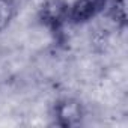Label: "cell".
Here are the masks:
<instances>
[{"instance_id":"1","label":"cell","mask_w":128,"mask_h":128,"mask_svg":"<svg viewBox=\"0 0 128 128\" xmlns=\"http://www.w3.org/2000/svg\"><path fill=\"white\" fill-rule=\"evenodd\" d=\"M39 23L56 38L70 24V3L66 0H45L38 11Z\"/></svg>"},{"instance_id":"2","label":"cell","mask_w":128,"mask_h":128,"mask_svg":"<svg viewBox=\"0 0 128 128\" xmlns=\"http://www.w3.org/2000/svg\"><path fill=\"white\" fill-rule=\"evenodd\" d=\"M53 114H54L56 125L62 128H71L82 124L84 118V110H83V104L78 100L66 96L56 101Z\"/></svg>"},{"instance_id":"3","label":"cell","mask_w":128,"mask_h":128,"mask_svg":"<svg viewBox=\"0 0 128 128\" xmlns=\"http://www.w3.org/2000/svg\"><path fill=\"white\" fill-rule=\"evenodd\" d=\"M108 0H74L70 3V24H84L104 12Z\"/></svg>"},{"instance_id":"4","label":"cell","mask_w":128,"mask_h":128,"mask_svg":"<svg viewBox=\"0 0 128 128\" xmlns=\"http://www.w3.org/2000/svg\"><path fill=\"white\" fill-rule=\"evenodd\" d=\"M107 18L120 30L126 27V11H125V0H108L104 12Z\"/></svg>"},{"instance_id":"5","label":"cell","mask_w":128,"mask_h":128,"mask_svg":"<svg viewBox=\"0 0 128 128\" xmlns=\"http://www.w3.org/2000/svg\"><path fill=\"white\" fill-rule=\"evenodd\" d=\"M17 12L15 0H0V33L5 32L12 23Z\"/></svg>"}]
</instances>
